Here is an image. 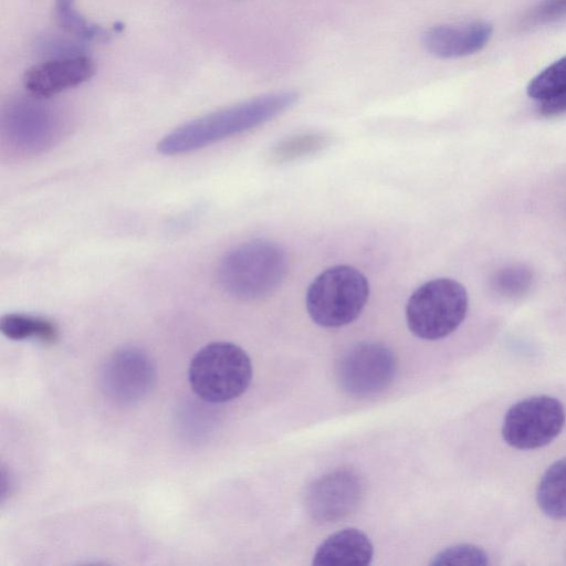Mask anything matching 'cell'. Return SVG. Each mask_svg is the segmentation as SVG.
<instances>
[{
	"mask_svg": "<svg viewBox=\"0 0 566 566\" xmlns=\"http://www.w3.org/2000/svg\"><path fill=\"white\" fill-rule=\"evenodd\" d=\"M493 33L491 23L482 20L457 24H439L422 35L426 50L440 59H457L482 50Z\"/></svg>",
	"mask_w": 566,
	"mask_h": 566,
	"instance_id": "12",
	"label": "cell"
},
{
	"mask_svg": "<svg viewBox=\"0 0 566 566\" xmlns=\"http://www.w3.org/2000/svg\"><path fill=\"white\" fill-rule=\"evenodd\" d=\"M468 305V293L458 281L450 277L427 281L407 302L408 328L421 339H441L460 326Z\"/></svg>",
	"mask_w": 566,
	"mask_h": 566,
	"instance_id": "5",
	"label": "cell"
},
{
	"mask_svg": "<svg viewBox=\"0 0 566 566\" xmlns=\"http://www.w3.org/2000/svg\"><path fill=\"white\" fill-rule=\"evenodd\" d=\"M566 17V0H543L523 19L524 28H534Z\"/></svg>",
	"mask_w": 566,
	"mask_h": 566,
	"instance_id": "20",
	"label": "cell"
},
{
	"mask_svg": "<svg viewBox=\"0 0 566 566\" xmlns=\"http://www.w3.org/2000/svg\"><path fill=\"white\" fill-rule=\"evenodd\" d=\"M565 422L566 412L558 399L547 395L532 396L517 401L506 411L502 437L515 449H537L551 443Z\"/></svg>",
	"mask_w": 566,
	"mask_h": 566,
	"instance_id": "6",
	"label": "cell"
},
{
	"mask_svg": "<svg viewBox=\"0 0 566 566\" xmlns=\"http://www.w3.org/2000/svg\"><path fill=\"white\" fill-rule=\"evenodd\" d=\"M397 371L394 353L384 344L360 342L349 347L336 367L340 388L355 397H368L385 390Z\"/></svg>",
	"mask_w": 566,
	"mask_h": 566,
	"instance_id": "7",
	"label": "cell"
},
{
	"mask_svg": "<svg viewBox=\"0 0 566 566\" xmlns=\"http://www.w3.org/2000/svg\"><path fill=\"white\" fill-rule=\"evenodd\" d=\"M74 3L75 0H55V15L59 24L70 33L84 39L105 36L107 31L81 15Z\"/></svg>",
	"mask_w": 566,
	"mask_h": 566,
	"instance_id": "17",
	"label": "cell"
},
{
	"mask_svg": "<svg viewBox=\"0 0 566 566\" xmlns=\"http://www.w3.org/2000/svg\"><path fill=\"white\" fill-rule=\"evenodd\" d=\"M286 272L284 249L273 241L256 239L228 251L219 262L217 277L229 295L251 301L274 292Z\"/></svg>",
	"mask_w": 566,
	"mask_h": 566,
	"instance_id": "2",
	"label": "cell"
},
{
	"mask_svg": "<svg viewBox=\"0 0 566 566\" xmlns=\"http://www.w3.org/2000/svg\"><path fill=\"white\" fill-rule=\"evenodd\" d=\"M538 112L542 116L554 117L566 114V94L541 103Z\"/></svg>",
	"mask_w": 566,
	"mask_h": 566,
	"instance_id": "22",
	"label": "cell"
},
{
	"mask_svg": "<svg viewBox=\"0 0 566 566\" xmlns=\"http://www.w3.org/2000/svg\"><path fill=\"white\" fill-rule=\"evenodd\" d=\"M324 145V137L318 135H303L293 137L281 144L274 153L277 159L289 160L304 156Z\"/></svg>",
	"mask_w": 566,
	"mask_h": 566,
	"instance_id": "21",
	"label": "cell"
},
{
	"mask_svg": "<svg viewBox=\"0 0 566 566\" xmlns=\"http://www.w3.org/2000/svg\"><path fill=\"white\" fill-rule=\"evenodd\" d=\"M94 70L93 61L85 55L52 59L29 67L23 85L31 95L48 98L86 82Z\"/></svg>",
	"mask_w": 566,
	"mask_h": 566,
	"instance_id": "11",
	"label": "cell"
},
{
	"mask_svg": "<svg viewBox=\"0 0 566 566\" xmlns=\"http://www.w3.org/2000/svg\"><path fill=\"white\" fill-rule=\"evenodd\" d=\"M364 495V481L353 469L339 468L316 479L306 493L313 520L333 523L356 510Z\"/></svg>",
	"mask_w": 566,
	"mask_h": 566,
	"instance_id": "9",
	"label": "cell"
},
{
	"mask_svg": "<svg viewBox=\"0 0 566 566\" xmlns=\"http://www.w3.org/2000/svg\"><path fill=\"white\" fill-rule=\"evenodd\" d=\"M252 374L245 350L230 342H213L192 357L188 380L199 398L222 403L240 397L250 386Z\"/></svg>",
	"mask_w": 566,
	"mask_h": 566,
	"instance_id": "3",
	"label": "cell"
},
{
	"mask_svg": "<svg viewBox=\"0 0 566 566\" xmlns=\"http://www.w3.org/2000/svg\"><path fill=\"white\" fill-rule=\"evenodd\" d=\"M489 564L488 554L472 544H458L439 552L431 565H470L484 566Z\"/></svg>",
	"mask_w": 566,
	"mask_h": 566,
	"instance_id": "19",
	"label": "cell"
},
{
	"mask_svg": "<svg viewBox=\"0 0 566 566\" xmlns=\"http://www.w3.org/2000/svg\"><path fill=\"white\" fill-rule=\"evenodd\" d=\"M297 99L295 92L262 95L185 123L157 144L167 156L187 154L251 129L284 112Z\"/></svg>",
	"mask_w": 566,
	"mask_h": 566,
	"instance_id": "1",
	"label": "cell"
},
{
	"mask_svg": "<svg viewBox=\"0 0 566 566\" xmlns=\"http://www.w3.org/2000/svg\"><path fill=\"white\" fill-rule=\"evenodd\" d=\"M8 144L22 154H39L50 148L59 137L60 127L49 109L32 103L11 107L3 119Z\"/></svg>",
	"mask_w": 566,
	"mask_h": 566,
	"instance_id": "10",
	"label": "cell"
},
{
	"mask_svg": "<svg viewBox=\"0 0 566 566\" xmlns=\"http://www.w3.org/2000/svg\"><path fill=\"white\" fill-rule=\"evenodd\" d=\"M369 296L367 277L352 265H334L310 284L305 303L314 323L322 327H342L354 322Z\"/></svg>",
	"mask_w": 566,
	"mask_h": 566,
	"instance_id": "4",
	"label": "cell"
},
{
	"mask_svg": "<svg viewBox=\"0 0 566 566\" xmlns=\"http://www.w3.org/2000/svg\"><path fill=\"white\" fill-rule=\"evenodd\" d=\"M533 281L532 271L523 264H513L497 270L491 279L492 287L507 297L526 293Z\"/></svg>",
	"mask_w": 566,
	"mask_h": 566,
	"instance_id": "18",
	"label": "cell"
},
{
	"mask_svg": "<svg viewBox=\"0 0 566 566\" xmlns=\"http://www.w3.org/2000/svg\"><path fill=\"white\" fill-rule=\"evenodd\" d=\"M374 557L369 537L355 527H347L329 535L313 556L315 566L368 565Z\"/></svg>",
	"mask_w": 566,
	"mask_h": 566,
	"instance_id": "13",
	"label": "cell"
},
{
	"mask_svg": "<svg viewBox=\"0 0 566 566\" xmlns=\"http://www.w3.org/2000/svg\"><path fill=\"white\" fill-rule=\"evenodd\" d=\"M155 379L156 368L151 357L136 346L116 349L101 370L102 391L118 405H133L143 399Z\"/></svg>",
	"mask_w": 566,
	"mask_h": 566,
	"instance_id": "8",
	"label": "cell"
},
{
	"mask_svg": "<svg viewBox=\"0 0 566 566\" xmlns=\"http://www.w3.org/2000/svg\"><path fill=\"white\" fill-rule=\"evenodd\" d=\"M1 333L13 340L38 339L45 344H53L59 337V329L54 322L46 317L9 313L0 318Z\"/></svg>",
	"mask_w": 566,
	"mask_h": 566,
	"instance_id": "15",
	"label": "cell"
},
{
	"mask_svg": "<svg viewBox=\"0 0 566 566\" xmlns=\"http://www.w3.org/2000/svg\"><path fill=\"white\" fill-rule=\"evenodd\" d=\"M526 93L541 103L566 94V55L534 76L526 87Z\"/></svg>",
	"mask_w": 566,
	"mask_h": 566,
	"instance_id": "16",
	"label": "cell"
},
{
	"mask_svg": "<svg viewBox=\"0 0 566 566\" xmlns=\"http://www.w3.org/2000/svg\"><path fill=\"white\" fill-rule=\"evenodd\" d=\"M536 501L547 516L566 518V458L555 461L544 472L537 486Z\"/></svg>",
	"mask_w": 566,
	"mask_h": 566,
	"instance_id": "14",
	"label": "cell"
}]
</instances>
